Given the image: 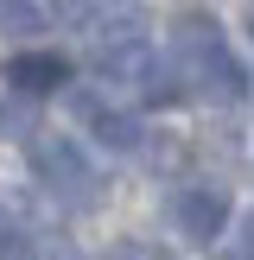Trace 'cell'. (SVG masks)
<instances>
[{"mask_svg": "<svg viewBox=\"0 0 254 260\" xmlns=\"http://www.w3.org/2000/svg\"><path fill=\"white\" fill-rule=\"evenodd\" d=\"M248 32H254V13H248Z\"/></svg>", "mask_w": 254, "mask_h": 260, "instance_id": "cell-12", "label": "cell"}, {"mask_svg": "<svg viewBox=\"0 0 254 260\" xmlns=\"http://www.w3.org/2000/svg\"><path fill=\"white\" fill-rule=\"evenodd\" d=\"M190 70L210 83V95H216V102H241V95H248V70H241L229 51H210V57H197Z\"/></svg>", "mask_w": 254, "mask_h": 260, "instance_id": "cell-4", "label": "cell"}, {"mask_svg": "<svg viewBox=\"0 0 254 260\" xmlns=\"http://www.w3.org/2000/svg\"><path fill=\"white\" fill-rule=\"evenodd\" d=\"M172 222H178L184 241L210 248V241L229 229V197H223L216 184H178V190H172Z\"/></svg>", "mask_w": 254, "mask_h": 260, "instance_id": "cell-2", "label": "cell"}, {"mask_svg": "<svg viewBox=\"0 0 254 260\" xmlns=\"http://www.w3.org/2000/svg\"><path fill=\"white\" fill-rule=\"evenodd\" d=\"M114 7L121 0H51V19H64L70 32H102L114 19Z\"/></svg>", "mask_w": 254, "mask_h": 260, "instance_id": "cell-6", "label": "cell"}, {"mask_svg": "<svg viewBox=\"0 0 254 260\" xmlns=\"http://www.w3.org/2000/svg\"><path fill=\"white\" fill-rule=\"evenodd\" d=\"M0 260H38L32 254V235L19 222H0Z\"/></svg>", "mask_w": 254, "mask_h": 260, "instance_id": "cell-9", "label": "cell"}, {"mask_svg": "<svg viewBox=\"0 0 254 260\" xmlns=\"http://www.w3.org/2000/svg\"><path fill=\"white\" fill-rule=\"evenodd\" d=\"M172 51H178V57H190V63H197V57H210V51H223V32H216V19H210V13H184V19L172 25Z\"/></svg>", "mask_w": 254, "mask_h": 260, "instance_id": "cell-5", "label": "cell"}, {"mask_svg": "<svg viewBox=\"0 0 254 260\" xmlns=\"http://www.w3.org/2000/svg\"><path fill=\"white\" fill-rule=\"evenodd\" d=\"M32 165L57 197H76V203H102V178L89 172V159L70 146V140H32Z\"/></svg>", "mask_w": 254, "mask_h": 260, "instance_id": "cell-1", "label": "cell"}, {"mask_svg": "<svg viewBox=\"0 0 254 260\" xmlns=\"http://www.w3.org/2000/svg\"><path fill=\"white\" fill-rule=\"evenodd\" d=\"M89 134H96L102 146H121V152H140V140H146V134H140V121H134V114H114V108H102Z\"/></svg>", "mask_w": 254, "mask_h": 260, "instance_id": "cell-7", "label": "cell"}, {"mask_svg": "<svg viewBox=\"0 0 254 260\" xmlns=\"http://www.w3.org/2000/svg\"><path fill=\"white\" fill-rule=\"evenodd\" d=\"M7 83L19 95H51V89L70 83V57H57V51H13L7 57Z\"/></svg>", "mask_w": 254, "mask_h": 260, "instance_id": "cell-3", "label": "cell"}, {"mask_svg": "<svg viewBox=\"0 0 254 260\" xmlns=\"http://www.w3.org/2000/svg\"><path fill=\"white\" fill-rule=\"evenodd\" d=\"M114 260H165V254L146 248V241H121V248H114Z\"/></svg>", "mask_w": 254, "mask_h": 260, "instance_id": "cell-11", "label": "cell"}, {"mask_svg": "<svg viewBox=\"0 0 254 260\" xmlns=\"http://www.w3.org/2000/svg\"><path fill=\"white\" fill-rule=\"evenodd\" d=\"M38 25H45V7H32V0H0V32L25 38V32H38Z\"/></svg>", "mask_w": 254, "mask_h": 260, "instance_id": "cell-8", "label": "cell"}, {"mask_svg": "<svg viewBox=\"0 0 254 260\" xmlns=\"http://www.w3.org/2000/svg\"><path fill=\"white\" fill-rule=\"evenodd\" d=\"M70 114H76L83 127H96V114H102V95H96V89H83V83H76V89H70Z\"/></svg>", "mask_w": 254, "mask_h": 260, "instance_id": "cell-10", "label": "cell"}]
</instances>
